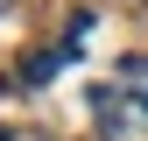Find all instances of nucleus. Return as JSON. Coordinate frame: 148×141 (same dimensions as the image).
Here are the masks:
<instances>
[{
	"mask_svg": "<svg viewBox=\"0 0 148 141\" xmlns=\"http://www.w3.org/2000/svg\"><path fill=\"white\" fill-rule=\"evenodd\" d=\"M7 7H14V0H0V14H7Z\"/></svg>",
	"mask_w": 148,
	"mask_h": 141,
	"instance_id": "nucleus-3",
	"label": "nucleus"
},
{
	"mask_svg": "<svg viewBox=\"0 0 148 141\" xmlns=\"http://www.w3.org/2000/svg\"><path fill=\"white\" fill-rule=\"evenodd\" d=\"M0 141H57V134H49V127H7Z\"/></svg>",
	"mask_w": 148,
	"mask_h": 141,
	"instance_id": "nucleus-2",
	"label": "nucleus"
},
{
	"mask_svg": "<svg viewBox=\"0 0 148 141\" xmlns=\"http://www.w3.org/2000/svg\"><path fill=\"white\" fill-rule=\"evenodd\" d=\"M92 113L106 134H148V57H120L113 78L92 85Z\"/></svg>",
	"mask_w": 148,
	"mask_h": 141,
	"instance_id": "nucleus-1",
	"label": "nucleus"
},
{
	"mask_svg": "<svg viewBox=\"0 0 148 141\" xmlns=\"http://www.w3.org/2000/svg\"><path fill=\"white\" fill-rule=\"evenodd\" d=\"M141 7H148V0H141Z\"/></svg>",
	"mask_w": 148,
	"mask_h": 141,
	"instance_id": "nucleus-4",
	"label": "nucleus"
}]
</instances>
